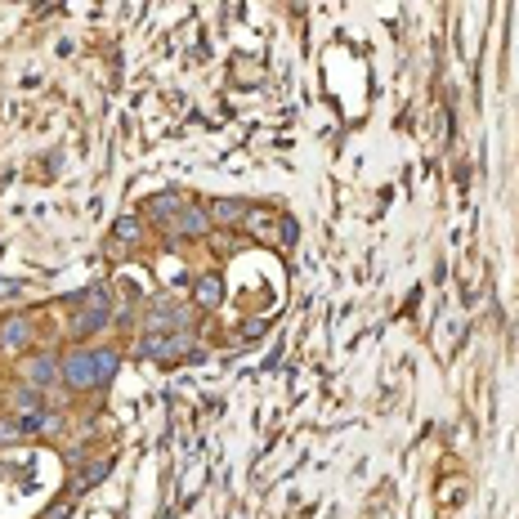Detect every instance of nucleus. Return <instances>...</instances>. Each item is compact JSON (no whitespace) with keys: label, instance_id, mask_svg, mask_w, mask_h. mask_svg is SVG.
<instances>
[{"label":"nucleus","instance_id":"obj_1","mask_svg":"<svg viewBox=\"0 0 519 519\" xmlns=\"http://www.w3.org/2000/svg\"><path fill=\"white\" fill-rule=\"evenodd\" d=\"M134 354L148 359V363H179V359H193V363H197L206 350L193 341V327H184V332H166V336H139Z\"/></svg>","mask_w":519,"mask_h":519},{"label":"nucleus","instance_id":"obj_2","mask_svg":"<svg viewBox=\"0 0 519 519\" xmlns=\"http://www.w3.org/2000/svg\"><path fill=\"white\" fill-rule=\"evenodd\" d=\"M59 372H63V389H72V394H99L95 345H68V350H59Z\"/></svg>","mask_w":519,"mask_h":519},{"label":"nucleus","instance_id":"obj_3","mask_svg":"<svg viewBox=\"0 0 519 519\" xmlns=\"http://www.w3.org/2000/svg\"><path fill=\"white\" fill-rule=\"evenodd\" d=\"M211 233H215V224H211V215H206V202H188V206L179 211V220L161 229L166 251H179V247H184V238H188V242H206Z\"/></svg>","mask_w":519,"mask_h":519},{"label":"nucleus","instance_id":"obj_4","mask_svg":"<svg viewBox=\"0 0 519 519\" xmlns=\"http://www.w3.org/2000/svg\"><path fill=\"white\" fill-rule=\"evenodd\" d=\"M18 363V381L32 389H50L63 386V372H59V350H32V354H23V359H14Z\"/></svg>","mask_w":519,"mask_h":519},{"label":"nucleus","instance_id":"obj_5","mask_svg":"<svg viewBox=\"0 0 519 519\" xmlns=\"http://www.w3.org/2000/svg\"><path fill=\"white\" fill-rule=\"evenodd\" d=\"M36 350V314H0V354L23 359Z\"/></svg>","mask_w":519,"mask_h":519},{"label":"nucleus","instance_id":"obj_6","mask_svg":"<svg viewBox=\"0 0 519 519\" xmlns=\"http://www.w3.org/2000/svg\"><path fill=\"white\" fill-rule=\"evenodd\" d=\"M113 327V309H90V305H72L68 318V341L72 345H90L95 336H104Z\"/></svg>","mask_w":519,"mask_h":519},{"label":"nucleus","instance_id":"obj_7","mask_svg":"<svg viewBox=\"0 0 519 519\" xmlns=\"http://www.w3.org/2000/svg\"><path fill=\"white\" fill-rule=\"evenodd\" d=\"M188 202H193V197H184L179 188H161V193H152V197H148L139 211H143V220H148V224L161 233L166 224H175V220H179V211H184Z\"/></svg>","mask_w":519,"mask_h":519},{"label":"nucleus","instance_id":"obj_8","mask_svg":"<svg viewBox=\"0 0 519 519\" xmlns=\"http://www.w3.org/2000/svg\"><path fill=\"white\" fill-rule=\"evenodd\" d=\"M63 425H68V416L54 412V407L32 412V416H18V434H23V439H54V434H63Z\"/></svg>","mask_w":519,"mask_h":519},{"label":"nucleus","instance_id":"obj_9","mask_svg":"<svg viewBox=\"0 0 519 519\" xmlns=\"http://www.w3.org/2000/svg\"><path fill=\"white\" fill-rule=\"evenodd\" d=\"M247 211H251V202H242V197H211L206 202V215L215 229H242Z\"/></svg>","mask_w":519,"mask_h":519},{"label":"nucleus","instance_id":"obj_10","mask_svg":"<svg viewBox=\"0 0 519 519\" xmlns=\"http://www.w3.org/2000/svg\"><path fill=\"white\" fill-rule=\"evenodd\" d=\"M5 407H9V416L18 421V416L45 412V407H50V394H45V389H32V386H23V381H18V386L5 394Z\"/></svg>","mask_w":519,"mask_h":519},{"label":"nucleus","instance_id":"obj_11","mask_svg":"<svg viewBox=\"0 0 519 519\" xmlns=\"http://www.w3.org/2000/svg\"><path fill=\"white\" fill-rule=\"evenodd\" d=\"M188 291H193V305H197V309H220V305H224V278H220V273L193 278Z\"/></svg>","mask_w":519,"mask_h":519},{"label":"nucleus","instance_id":"obj_12","mask_svg":"<svg viewBox=\"0 0 519 519\" xmlns=\"http://www.w3.org/2000/svg\"><path fill=\"white\" fill-rule=\"evenodd\" d=\"M113 466H117V457H113V452H99V457H90V461H86V470L77 475V484H72V493L81 497V493H90V488H99V484H104V479L113 475Z\"/></svg>","mask_w":519,"mask_h":519},{"label":"nucleus","instance_id":"obj_13","mask_svg":"<svg viewBox=\"0 0 519 519\" xmlns=\"http://www.w3.org/2000/svg\"><path fill=\"white\" fill-rule=\"evenodd\" d=\"M108 242H113V251H117V247H122V251L139 247V242H143V215H117Z\"/></svg>","mask_w":519,"mask_h":519},{"label":"nucleus","instance_id":"obj_14","mask_svg":"<svg viewBox=\"0 0 519 519\" xmlns=\"http://www.w3.org/2000/svg\"><path fill=\"white\" fill-rule=\"evenodd\" d=\"M95 372H99V389H108L122 372V350L117 345H95Z\"/></svg>","mask_w":519,"mask_h":519},{"label":"nucleus","instance_id":"obj_15","mask_svg":"<svg viewBox=\"0 0 519 519\" xmlns=\"http://www.w3.org/2000/svg\"><path fill=\"white\" fill-rule=\"evenodd\" d=\"M273 224H278V215H273L269 206H251V211H247V220H242V229H247L256 242H260V238H264V242H273Z\"/></svg>","mask_w":519,"mask_h":519},{"label":"nucleus","instance_id":"obj_16","mask_svg":"<svg viewBox=\"0 0 519 519\" xmlns=\"http://www.w3.org/2000/svg\"><path fill=\"white\" fill-rule=\"evenodd\" d=\"M206 242H211L215 256H233V251H238V229H215Z\"/></svg>","mask_w":519,"mask_h":519},{"label":"nucleus","instance_id":"obj_17","mask_svg":"<svg viewBox=\"0 0 519 519\" xmlns=\"http://www.w3.org/2000/svg\"><path fill=\"white\" fill-rule=\"evenodd\" d=\"M296 238H300L296 220H291V215H278V247L287 251V247H296Z\"/></svg>","mask_w":519,"mask_h":519},{"label":"nucleus","instance_id":"obj_18","mask_svg":"<svg viewBox=\"0 0 519 519\" xmlns=\"http://www.w3.org/2000/svg\"><path fill=\"white\" fill-rule=\"evenodd\" d=\"M14 443H23L18 421H14V416H0V452H5V448H14Z\"/></svg>","mask_w":519,"mask_h":519},{"label":"nucleus","instance_id":"obj_19","mask_svg":"<svg viewBox=\"0 0 519 519\" xmlns=\"http://www.w3.org/2000/svg\"><path fill=\"white\" fill-rule=\"evenodd\" d=\"M72 506H77L72 497H59V502H50V506H45L36 519H68V515H72Z\"/></svg>","mask_w":519,"mask_h":519},{"label":"nucleus","instance_id":"obj_20","mask_svg":"<svg viewBox=\"0 0 519 519\" xmlns=\"http://www.w3.org/2000/svg\"><path fill=\"white\" fill-rule=\"evenodd\" d=\"M273 323L269 318H251V323H242V341H256V336H264Z\"/></svg>","mask_w":519,"mask_h":519}]
</instances>
